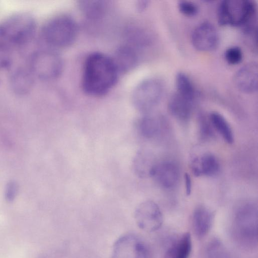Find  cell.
Returning a JSON list of instances; mask_svg holds the SVG:
<instances>
[{
	"instance_id": "10",
	"label": "cell",
	"mask_w": 258,
	"mask_h": 258,
	"mask_svg": "<svg viewBox=\"0 0 258 258\" xmlns=\"http://www.w3.org/2000/svg\"><path fill=\"white\" fill-rule=\"evenodd\" d=\"M234 83L242 92L247 94L256 92L258 86L257 63H248L240 68L234 75Z\"/></svg>"
},
{
	"instance_id": "23",
	"label": "cell",
	"mask_w": 258,
	"mask_h": 258,
	"mask_svg": "<svg viewBox=\"0 0 258 258\" xmlns=\"http://www.w3.org/2000/svg\"><path fill=\"white\" fill-rule=\"evenodd\" d=\"M224 58L228 64L236 65L239 64L242 61L243 53L239 47L232 46L225 50Z\"/></svg>"
},
{
	"instance_id": "16",
	"label": "cell",
	"mask_w": 258,
	"mask_h": 258,
	"mask_svg": "<svg viewBox=\"0 0 258 258\" xmlns=\"http://www.w3.org/2000/svg\"><path fill=\"white\" fill-rule=\"evenodd\" d=\"M219 168L218 159L211 153H205L196 157L191 163L192 172L197 176L214 175L218 172Z\"/></svg>"
},
{
	"instance_id": "6",
	"label": "cell",
	"mask_w": 258,
	"mask_h": 258,
	"mask_svg": "<svg viewBox=\"0 0 258 258\" xmlns=\"http://www.w3.org/2000/svg\"><path fill=\"white\" fill-rule=\"evenodd\" d=\"M255 12L253 3L248 0H225L218 9V21L222 26H240L247 24Z\"/></svg>"
},
{
	"instance_id": "13",
	"label": "cell",
	"mask_w": 258,
	"mask_h": 258,
	"mask_svg": "<svg viewBox=\"0 0 258 258\" xmlns=\"http://www.w3.org/2000/svg\"><path fill=\"white\" fill-rule=\"evenodd\" d=\"M34 79L29 69L18 68L10 75L9 84L12 91L18 95L28 94L33 88Z\"/></svg>"
},
{
	"instance_id": "14",
	"label": "cell",
	"mask_w": 258,
	"mask_h": 258,
	"mask_svg": "<svg viewBox=\"0 0 258 258\" xmlns=\"http://www.w3.org/2000/svg\"><path fill=\"white\" fill-rule=\"evenodd\" d=\"M194 100L175 92L169 98L168 108L170 113L176 119L186 121L192 113Z\"/></svg>"
},
{
	"instance_id": "12",
	"label": "cell",
	"mask_w": 258,
	"mask_h": 258,
	"mask_svg": "<svg viewBox=\"0 0 258 258\" xmlns=\"http://www.w3.org/2000/svg\"><path fill=\"white\" fill-rule=\"evenodd\" d=\"M214 212L204 205L198 206L194 211L192 224L196 235L199 238L205 237L211 229L214 219Z\"/></svg>"
},
{
	"instance_id": "26",
	"label": "cell",
	"mask_w": 258,
	"mask_h": 258,
	"mask_svg": "<svg viewBox=\"0 0 258 258\" xmlns=\"http://www.w3.org/2000/svg\"><path fill=\"white\" fill-rule=\"evenodd\" d=\"M18 191V186L17 183L11 181L9 182L6 187L5 191V196L6 199L9 201H13Z\"/></svg>"
},
{
	"instance_id": "3",
	"label": "cell",
	"mask_w": 258,
	"mask_h": 258,
	"mask_svg": "<svg viewBox=\"0 0 258 258\" xmlns=\"http://www.w3.org/2000/svg\"><path fill=\"white\" fill-rule=\"evenodd\" d=\"M78 26L71 17L61 15L47 21L41 34L45 42L53 48H64L72 44L78 34Z\"/></svg>"
},
{
	"instance_id": "24",
	"label": "cell",
	"mask_w": 258,
	"mask_h": 258,
	"mask_svg": "<svg viewBox=\"0 0 258 258\" xmlns=\"http://www.w3.org/2000/svg\"><path fill=\"white\" fill-rule=\"evenodd\" d=\"M12 62V49L0 42V71L9 68Z\"/></svg>"
},
{
	"instance_id": "18",
	"label": "cell",
	"mask_w": 258,
	"mask_h": 258,
	"mask_svg": "<svg viewBox=\"0 0 258 258\" xmlns=\"http://www.w3.org/2000/svg\"><path fill=\"white\" fill-rule=\"evenodd\" d=\"M191 249L190 234L185 232L172 241L164 254V258H189Z\"/></svg>"
},
{
	"instance_id": "20",
	"label": "cell",
	"mask_w": 258,
	"mask_h": 258,
	"mask_svg": "<svg viewBox=\"0 0 258 258\" xmlns=\"http://www.w3.org/2000/svg\"><path fill=\"white\" fill-rule=\"evenodd\" d=\"M78 5L83 15L91 20L101 18L105 15L107 8L106 2L103 1H81Z\"/></svg>"
},
{
	"instance_id": "1",
	"label": "cell",
	"mask_w": 258,
	"mask_h": 258,
	"mask_svg": "<svg viewBox=\"0 0 258 258\" xmlns=\"http://www.w3.org/2000/svg\"><path fill=\"white\" fill-rule=\"evenodd\" d=\"M118 74L111 57L100 52L92 53L85 61L83 89L89 95L103 96L115 85Z\"/></svg>"
},
{
	"instance_id": "2",
	"label": "cell",
	"mask_w": 258,
	"mask_h": 258,
	"mask_svg": "<svg viewBox=\"0 0 258 258\" xmlns=\"http://www.w3.org/2000/svg\"><path fill=\"white\" fill-rule=\"evenodd\" d=\"M36 30V20L31 14H14L0 22V42L12 49L23 46L32 39Z\"/></svg>"
},
{
	"instance_id": "8",
	"label": "cell",
	"mask_w": 258,
	"mask_h": 258,
	"mask_svg": "<svg viewBox=\"0 0 258 258\" xmlns=\"http://www.w3.org/2000/svg\"><path fill=\"white\" fill-rule=\"evenodd\" d=\"M112 258H149L146 246L133 234L120 237L114 244Z\"/></svg>"
},
{
	"instance_id": "9",
	"label": "cell",
	"mask_w": 258,
	"mask_h": 258,
	"mask_svg": "<svg viewBox=\"0 0 258 258\" xmlns=\"http://www.w3.org/2000/svg\"><path fill=\"white\" fill-rule=\"evenodd\" d=\"M193 46L203 52L211 51L219 44V36L215 27L209 22H204L193 31L191 36Z\"/></svg>"
},
{
	"instance_id": "21",
	"label": "cell",
	"mask_w": 258,
	"mask_h": 258,
	"mask_svg": "<svg viewBox=\"0 0 258 258\" xmlns=\"http://www.w3.org/2000/svg\"><path fill=\"white\" fill-rule=\"evenodd\" d=\"M209 120L227 143L232 144L233 142L232 130L229 122L222 114L217 112H213L209 116Z\"/></svg>"
},
{
	"instance_id": "22",
	"label": "cell",
	"mask_w": 258,
	"mask_h": 258,
	"mask_svg": "<svg viewBox=\"0 0 258 258\" xmlns=\"http://www.w3.org/2000/svg\"><path fill=\"white\" fill-rule=\"evenodd\" d=\"M176 92L195 101L196 91L190 78L185 73L179 72L175 77Z\"/></svg>"
},
{
	"instance_id": "29",
	"label": "cell",
	"mask_w": 258,
	"mask_h": 258,
	"mask_svg": "<svg viewBox=\"0 0 258 258\" xmlns=\"http://www.w3.org/2000/svg\"><path fill=\"white\" fill-rule=\"evenodd\" d=\"M148 5V1H142L139 2V3L137 4L138 8L140 11H143Z\"/></svg>"
},
{
	"instance_id": "28",
	"label": "cell",
	"mask_w": 258,
	"mask_h": 258,
	"mask_svg": "<svg viewBox=\"0 0 258 258\" xmlns=\"http://www.w3.org/2000/svg\"><path fill=\"white\" fill-rule=\"evenodd\" d=\"M184 179L185 187V191L187 196L190 195L192 188V182L190 175L187 173H185Z\"/></svg>"
},
{
	"instance_id": "11",
	"label": "cell",
	"mask_w": 258,
	"mask_h": 258,
	"mask_svg": "<svg viewBox=\"0 0 258 258\" xmlns=\"http://www.w3.org/2000/svg\"><path fill=\"white\" fill-rule=\"evenodd\" d=\"M151 177L162 187L172 188L176 185L179 178V168L176 163L171 161L157 162Z\"/></svg>"
},
{
	"instance_id": "7",
	"label": "cell",
	"mask_w": 258,
	"mask_h": 258,
	"mask_svg": "<svg viewBox=\"0 0 258 258\" xmlns=\"http://www.w3.org/2000/svg\"><path fill=\"white\" fill-rule=\"evenodd\" d=\"M135 218L138 227L148 232L159 229L163 221L160 208L156 203L150 200L139 205L135 210Z\"/></svg>"
},
{
	"instance_id": "25",
	"label": "cell",
	"mask_w": 258,
	"mask_h": 258,
	"mask_svg": "<svg viewBox=\"0 0 258 258\" xmlns=\"http://www.w3.org/2000/svg\"><path fill=\"white\" fill-rule=\"evenodd\" d=\"M178 9L183 15L192 17L196 16L199 12L198 6L194 3L187 1H180L178 5Z\"/></svg>"
},
{
	"instance_id": "27",
	"label": "cell",
	"mask_w": 258,
	"mask_h": 258,
	"mask_svg": "<svg viewBox=\"0 0 258 258\" xmlns=\"http://www.w3.org/2000/svg\"><path fill=\"white\" fill-rule=\"evenodd\" d=\"M201 132L204 137H208L211 135L212 131L209 125V122L205 118H202L201 121Z\"/></svg>"
},
{
	"instance_id": "17",
	"label": "cell",
	"mask_w": 258,
	"mask_h": 258,
	"mask_svg": "<svg viewBox=\"0 0 258 258\" xmlns=\"http://www.w3.org/2000/svg\"><path fill=\"white\" fill-rule=\"evenodd\" d=\"M156 163L151 152L146 149H140L135 155L132 166L135 174L143 178L151 177Z\"/></svg>"
},
{
	"instance_id": "15",
	"label": "cell",
	"mask_w": 258,
	"mask_h": 258,
	"mask_svg": "<svg viewBox=\"0 0 258 258\" xmlns=\"http://www.w3.org/2000/svg\"><path fill=\"white\" fill-rule=\"evenodd\" d=\"M119 73H126L138 64L139 56L134 47L125 45L120 47L111 57Z\"/></svg>"
},
{
	"instance_id": "5",
	"label": "cell",
	"mask_w": 258,
	"mask_h": 258,
	"mask_svg": "<svg viewBox=\"0 0 258 258\" xmlns=\"http://www.w3.org/2000/svg\"><path fill=\"white\" fill-rule=\"evenodd\" d=\"M164 92L162 81L156 78L146 79L134 89L132 96L133 104L139 111L150 113L160 102Z\"/></svg>"
},
{
	"instance_id": "4",
	"label": "cell",
	"mask_w": 258,
	"mask_h": 258,
	"mask_svg": "<svg viewBox=\"0 0 258 258\" xmlns=\"http://www.w3.org/2000/svg\"><path fill=\"white\" fill-rule=\"evenodd\" d=\"M61 56L51 49H41L33 52L28 69L35 78L42 81H52L58 78L63 70Z\"/></svg>"
},
{
	"instance_id": "19",
	"label": "cell",
	"mask_w": 258,
	"mask_h": 258,
	"mask_svg": "<svg viewBox=\"0 0 258 258\" xmlns=\"http://www.w3.org/2000/svg\"><path fill=\"white\" fill-rule=\"evenodd\" d=\"M161 121L160 118L155 115L148 113L139 118L136 123L139 134L146 139H152L160 132Z\"/></svg>"
}]
</instances>
